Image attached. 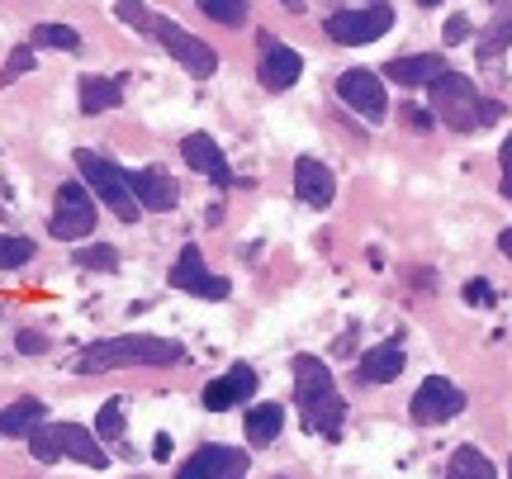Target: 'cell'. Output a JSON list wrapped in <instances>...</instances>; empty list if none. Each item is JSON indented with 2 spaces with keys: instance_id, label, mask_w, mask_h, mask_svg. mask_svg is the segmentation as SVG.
<instances>
[{
  "instance_id": "1",
  "label": "cell",
  "mask_w": 512,
  "mask_h": 479,
  "mask_svg": "<svg viewBox=\"0 0 512 479\" xmlns=\"http://www.w3.org/2000/svg\"><path fill=\"white\" fill-rule=\"evenodd\" d=\"M176 361H185L181 342L124 332V337H110V342L86 347L81 361H76V370H81V375H105V370H124V366H176Z\"/></svg>"
},
{
  "instance_id": "2",
  "label": "cell",
  "mask_w": 512,
  "mask_h": 479,
  "mask_svg": "<svg viewBox=\"0 0 512 479\" xmlns=\"http://www.w3.org/2000/svg\"><path fill=\"white\" fill-rule=\"evenodd\" d=\"M29 451H34V461H43V465L81 461V465H91V470H105V465H110V456L100 451V442L76 423H38L34 432H29Z\"/></svg>"
},
{
  "instance_id": "3",
  "label": "cell",
  "mask_w": 512,
  "mask_h": 479,
  "mask_svg": "<svg viewBox=\"0 0 512 479\" xmlns=\"http://www.w3.org/2000/svg\"><path fill=\"white\" fill-rule=\"evenodd\" d=\"M76 171H81V181L91 185L100 200L114 209V219L119 223H138V214H143V204H138V195H133V185H128V176L119 171V166L110 162V157H100V152H76Z\"/></svg>"
},
{
  "instance_id": "4",
  "label": "cell",
  "mask_w": 512,
  "mask_h": 479,
  "mask_svg": "<svg viewBox=\"0 0 512 479\" xmlns=\"http://www.w3.org/2000/svg\"><path fill=\"white\" fill-rule=\"evenodd\" d=\"M427 95H432V114H441L446 129H456V133L484 129V124H479V105H484V100L475 95V81H470V76L446 72L441 81L427 86Z\"/></svg>"
},
{
  "instance_id": "5",
  "label": "cell",
  "mask_w": 512,
  "mask_h": 479,
  "mask_svg": "<svg viewBox=\"0 0 512 479\" xmlns=\"http://www.w3.org/2000/svg\"><path fill=\"white\" fill-rule=\"evenodd\" d=\"M95 228V200H91V185H57V209H53V223H48V233L57 242H81L91 238Z\"/></svg>"
},
{
  "instance_id": "6",
  "label": "cell",
  "mask_w": 512,
  "mask_h": 479,
  "mask_svg": "<svg viewBox=\"0 0 512 479\" xmlns=\"http://www.w3.org/2000/svg\"><path fill=\"white\" fill-rule=\"evenodd\" d=\"M328 38L332 43H347V48H361V43H375L394 29V10L389 5H370V10H342V15H328Z\"/></svg>"
},
{
  "instance_id": "7",
  "label": "cell",
  "mask_w": 512,
  "mask_h": 479,
  "mask_svg": "<svg viewBox=\"0 0 512 479\" xmlns=\"http://www.w3.org/2000/svg\"><path fill=\"white\" fill-rule=\"evenodd\" d=\"M408 413H413V423H422V427L451 423V418H460V413H465V389L451 385L446 375H432V380L413 394Z\"/></svg>"
},
{
  "instance_id": "8",
  "label": "cell",
  "mask_w": 512,
  "mask_h": 479,
  "mask_svg": "<svg viewBox=\"0 0 512 479\" xmlns=\"http://www.w3.org/2000/svg\"><path fill=\"white\" fill-rule=\"evenodd\" d=\"M152 34H157V43H162L166 53L181 62L185 72H195V76H214V72H219V53H214L209 43H200L195 34H185L176 19H157V24H152Z\"/></svg>"
},
{
  "instance_id": "9",
  "label": "cell",
  "mask_w": 512,
  "mask_h": 479,
  "mask_svg": "<svg viewBox=\"0 0 512 479\" xmlns=\"http://www.w3.org/2000/svg\"><path fill=\"white\" fill-rule=\"evenodd\" d=\"M256 43H261V86L266 91H290L304 76V57L285 48V43H275V34H256Z\"/></svg>"
},
{
  "instance_id": "10",
  "label": "cell",
  "mask_w": 512,
  "mask_h": 479,
  "mask_svg": "<svg viewBox=\"0 0 512 479\" xmlns=\"http://www.w3.org/2000/svg\"><path fill=\"white\" fill-rule=\"evenodd\" d=\"M337 95H342L356 114H366L370 124L384 119V81L370 72V67H351V72L337 76Z\"/></svg>"
},
{
  "instance_id": "11",
  "label": "cell",
  "mask_w": 512,
  "mask_h": 479,
  "mask_svg": "<svg viewBox=\"0 0 512 479\" xmlns=\"http://www.w3.org/2000/svg\"><path fill=\"white\" fill-rule=\"evenodd\" d=\"M171 285L185 290V295H195V299H228V280L204 271V257H200L195 242L181 247V261H176V271H171Z\"/></svg>"
},
{
  "instance_id": "12",
  "label": "cell",
  "mask_w": 512,
  "mask_h": 479,
  "mask_svg": "<svg viewBox=\"0 0 512 479\" xmlns=\"http://www.w3.org/2000/svg\"><path fill=\"white\" fill-rule=\"evenodd\" d=\"M247 475V456L233 446H200L195 461H185L176 479H242Z\"/></svg>"
},
{
  "instance_id": "13",
  "label": "cell",
  "mask_w": 512,
  "mask_h": 479,
  "mask_svg": "<svg viewBox=\"0 0 512 479\" xmlns=\"http://www.w3.org/2000/svg\"><path fill=\"white\" fill-rule=\"evenodd\" d=\"M252 394H256V370L247 366V361H238V366H228L223 380H214V385L204 389V408H209V413H223V408L242 404V399H252Z\"/></svg>"
},
{
  "instance_id": "14",
  "label": "cell",
  "mask_w": 512,
  "mask_h": 479,
  "mask_svg": "<svg viewBox=\"0 0 512 479\" xmlns=\"http://www.w3.org/2000/svg\"><path fill=\"white\" fill-rule=\"evenodd\" d=\"M128 185H133V195H138V204H143V209L171 214V209L181 204V190H176V181H171L166 171H157V166H143V171H133V176H128Z\"/></svg>"
},
{
  "instance_id": "15",
  "label": "cell",
  "mask_w": 512,
  "mask_h": 479,
  "mask_svg": "<svg viewBox=\"0 0 512 479\" xmlns=\"http://www.w3.org/2000/svg\"><path fill=\"white\" fill-rule=\"evenodd\" d=\"M294 195L313 209H328L332 195H337V181H332V171L323 162H313V157H299L294 162Z\"/></svg>"
},
{
  "instance_id": "16",
  "label": "cell",
  "mask_w": 512,
  "mask_h": 479,
  "mask_svg": "<svg viewBox=\"0 0 512 479\" xmlns=\"http://www.w3.org/2000/svg\"><path fill=\"white\" fill-rule=\"evenodd\" d=\"M181 152H185V162L195 166L200 176H209L214 185H233V171H228V162H223L219 143H214L209 133H190V138L181 143Z\"/></svg>"
},
{
  "instance_id": "17",
  "label": "cell",
  "mask_w": 512,
  "mask_h": 479,
  "mask_svg": "<svg viewBox=\"0 0 512 479\" xmlns=\"http://www.w3.org/2000/svg\"><path fill=\"white\" fill-rule=\"evenodd\" d=\"M323 394H332L328 361H318V356H294V399H299V408H309L313 399H323Z\"/></svg>"
},
{
  "instance_id": "18",
  "label": "cell",
  "mask_w": 512,
  "mask_h": 479,
  "mask_svg": "<svg viewBox=\"0 0 512 479\" xmlns=\"http://www.w3.org/2000/svg\"><path fill=\"white\" fill-rule=\"evenodd\" d=\"M446 76V62L437 53H418V57H394L389 62V81H399V86H432Z\"/></svg>"
},
{
  "instance_id": "19",
  "label": "cell",
  "mask_w": 512,
  "mask_h": 479,
  "mask_svg": "<svg viewBox=\"0 0 512 479\" xmlns=\"http://www.w3.org/2000/svg\"><path fill=\"white\" fill-rule=\"evenodd\" d=\"M403 366H408L403 347H370L366 356H361L356 375H361L366 385H389V380H399V375H403Z\"/></svg>"
},
{
  "instance_id": "20",
  "label": "cell",
  "mask_w": 512,
  "mask_h": 479,
  "mask_svg": "<svg viewBox=\"0 0 512 479\" xmlns=\"http://www.w3.org/2000/svg\"><path fill=\"white\" fill-rule=\"evenodd\" d=\"M342 418H347V404H342V394L332 389L323 399H313L304 408V432H323V437H337L342 432Z\"/></svg>"
},
{
  "instance_id": "21",
  "label": "cell",
  "mask_w": 512,
  "mask_h": 479,
  "mask_svg": "<svg viewBox=\"0 0 512 479\" xmlns=\"http://www.w3.org/2000/svg\"><path fill=\"white\" fill-rule=\"evenodd\" d=\"M124 100V86L110 76H81V114H105Z\"/></svg>"
},
{
  "instance_id": "22",
  "label": "cell",
  "mask_w": 512,
  "mask_h": 479,
  "mask_svg": "<svg viewBox=\"0 0 512 479\" xmlns=\"http://www.w3.org/2000/svg\"><path fill=\"white\" fill-rule=\"evenodd\" d=\"M280 427H285V408L280 404H256L247 413V442L252 446H271L280 437Z\"/></svg>"
},
{
  "instance_id": "23",
  "label": "cell",
  "mask_w": 512,
  "mask_h": 479,
  "mask_svg": "<svg viewBox=\"0 0 512 479\" xmlns=\"http://www.w3.org/2000/svg\"><path fill=\"white\" fill-rule=\"evenodd\" d=\"M43 423V404L38 399H19V404L0 408V437H29Z\"/></svg>"
},
{
  "instance_id": "24",
  "label": "cell",
  "mask_w": 512,
  "mask_h": 479,
  "mask_svg": "<svg viewBox=\"0 0 512 479\" xmlns=\"http://www.w3.org/2000/svg\"><path fill=\"white\" fill-rule=\"evenodd\" d=\"M446 479H498V470H494V461H489L484 451L460 446L456 456H451V465H446Z\"/></svg>"
},
{
  "instance_id": "25",
  "label": "cell",
  "mask_w": 512,
  "mask_h": 479,
  "mask_svg": "<svg viewBox=\"0 0 512 479\" xmlns=\"http://www.w3.org/2000/svg\"><path fill=\"white\" fill-rule=\"evenodd\" d=\"M29 43L34 48H57V53H81V34L72 24H34Z\"/></svg>"
},
{
  "instance_id": "26",
  "label": "cell",
  "mask_w": 512,
  "mask_h": 479,
  "mask_svg": "<svg viewBox=\"0 0 512 479\" xmlns=\"http://www.w3.org/2000/svg\"><path fill=\"white\" fill-rule=\"evenodd\" d=\"M72 266H81V271H114L119 252H114L110 242H91V247H76L72 252Z\"/></svg>"
},
{
  "instance_id": "27",
  "label": "cell",
  "mask_w": 512,
  "mask_h": 479,
  "mask_svg": "<svg viewBox=\"0 0 512 479\" xmlns=\"http://www.w3.org/2000/svg\"><path fill=\"white\" fill-rule=\"evenodd\" d=\"M29 261H34V242L0 233V266H5V271H15V266H29Z\"/></svg>"
},
{
  "instance_id": "28",
  "label": "cell",
  "mask_w": 512,
  "mask_h": 479,
  "mask_svg": "<svg viewBox=\"0 0 512 479\" xmlns=\"http://www.w3.org/2000/svg\"><path fill=\"white\" fill-rule=\"evenodd\" d=\"M24 72H34V43H19L15 53H10V62L0 67V91H5L10 81H19Z\"/></svg>"
},
{
  "instance_id": "29",
  "label": "cell",
  "mask_w": 512,
  "mask_h": 479,
  "mask_svg": "<svg viewBox=\"0 0 512 479\" xmlns=\"http://www.w3.org/2000/svg\"><path fill=\"white\" fill-rule=\"evenodd\" d=\"M95 432H100L105 442H119V437H124V404H119V399H110V404L100 408V418H95Z\"/></svg>"
},
{
  "instance_id": "30",
  "label": "cell",
  "mask_w": 512,
  "mask_h": 479,
  "mask_svg": "<svg viewBox=\"0 0 512 479\" xmlns=\"http://www.w3.org/2000/svg\"><path fill=\"white\" fill-rule=\"evenodd\" d=\"M200 10L219 24H242L247 19V0H200Z\"/></svg>"
},
{
  "instance_id": "31",
  "label": "cell",
  "mask_w": 512,
  "mask_h": 479,
  "mask_svg": "<svg viewBox=\"0 0 512 479\" xmlns=\"http://www.w3.org/2000/svg\"><path fill=\"white\" fill-rule=\"evenodd\" d=\"M114 15L124 19V24H133V29H152V24H157V19L147 15L143 0H114Z\"/></svg>"
},
{
  "instance_id": "32",
  "label": "cell",
  "mask_w": 512,
  "mask_h": 479,
  "mask_svg": "<svg viewBox=\"0 0 512 479\" xmlns=\"http://www.w3.org/2000/svg\"><path fill=\"white\" fill-rule=\"evenodd\" d=\"M470 34H475V29H470V19H465V15H451V19H446V29H441V38H446L451 48H460Z\"/></svg>"
},
{
  "instance_id": "33",
  "label": "cell",
  "mask_w": 512,
  "mask_h": 479,
  "mask_svg": "<svg viewBox=\"0 0 512 479\" xmlns=\"http://www.w3.org/2000/svg\"><path fill=\"white\" fill-rule=\"evenodd\" d=\"M465 304H475V309L494 304V285H489V280H470V285H465Z\"/></svg>"
},
{
  "instance_id": "34",
  "label": "cell",
  "mask_w": 512,
  "mask_h": 479,
  "mask_svg": "<svg viewBox=\"0 0 512 479\" xmlns=\"http://www.w3.org/2000/svg\"><path fill=\"white\" fill-rule=\"evenodd\" d=\"M19 351H24V356H38V351H48L43 332H19Z\"/></svg>"
},
{
  "instance_id": "35",
  "label": "cell",
  "mask_w": 512,
  "mask_h": 479,
  "mask_svg": "<svg viewBox=\"0 0 512 479\" xmlns=\"http://www.w3.org/2000/svg\"><path fill=\"white\" fill-rule=\"evenodd\" d=\"M403 114H408V124H413V129H432V124H437V119H432V114L422 110V105H408Z\"/></svg>"
},
{
  "instance_id": "36",
  "label": "cell",
  "mask_w": 512,
  "mask_h": 479,
  "mask_svg": "<svg viewBox=\"0 0 512 479\" xmlns=\"http://www.w3.org/2000/svg\"><path fill=\"white\" fill-rule=\"evenodd\" d=\"M498 114H508V110H503L498 100H484V105H479V124H494Z\"/></svg>"
},
{
  "instance_id": "37",
  "label": "cell",
  "mask_w": 512,
  "mask_h": 479,
  "mask_svg": "<svg viewBox=\"0 0 512 479\" xmlns=\"http://www.w3.org/2000/svg\"><path fill=\"white\" fill-rule=\"evenodd\" d=\"M152 456H157V461H166V456H171V437H166V432H157V442H152Z\"/></svg>"
},
{
  "instance_id": "38",
  "label": "cell",
  "mask_w": 512,
  "mask_h": 479,
  "mask_svg": "<svg viewBox=\"0 0 512 479\" xmlns=\"http://www.w3.org/2000/svg\"><path fill=\"white\" fill-rule=\"evenodd\" d=\"M498 252H503V257H512V228H503V238H498Z\"/></svg>"
},
{
  "instance_id": "39",
  "label": "cell",
  "mask_w": 512,
  "mask_h": 479,
  "mask_svg": "<svg viewBox=\"0 0 512 479\" xmlns=\"http://www.w3.org/2000/svg\"><path fill=\"white\" fill-rule=\"evenodd\" d=\"M503 171H512V138L503 143Z\"/></svg>"
},
{
  "instance_id": "40",
  "label": "cell",
  "mask_w": 512,
  "mask_h": 479,
  "mask_svg": "<svg viewBox=\"0 0 512 479\" xmlns=\"http://www.w3.org/2000/svg\"><path fill=\"white\" fill-rule=\"evenodd\" d=\"M503 200H512V171H503Z\"/></svg>"
},
{
  "instance_id": "41",
  "label": "cell",
  "mask_w": 512,
  "mask_h": 479,
  "mask_svg": "<svg viewBox=\"0 0 512 479\" xmlns=\"http://www.w3.org/2000/svg\"><path fill=\"white\" fill-rule=\"evenodd\" d=\"M280 5H285V10H304V0H280Z\"/></svg>"
},
{
  "instance_id": "42",
  "label": "cell",
  "mask_w": 512,
  "mask_h": 479,
  "mask_svg": "<svg viewBox=\"0 0 512 479\" xmlns=\"http://www.w3.org/2000/svg\"><path fill=\"white\" fill-rule=\"evenodd\" d=\"M418 5H422V10H427V5H437V0H418Z\"/></svg>"
},
{
  "instance_id": "43",
  "label": "cell",
  "mask_w": 512,
  "mask_h": 479,
  "mask_svg": "<svg viewBox=\"0 0 512 479\" xmlns=\"http://www.w3.org/2000/svg\"><path fill=\"white\" fill-rule=\"evenodd\" d=\"M375 5H389V0H375Z\"/></svg>"
},
{
  "instance_id": "44",
  "label": "cell",
  "mask_w": 512,
  "mask_h": 479,
  "mask_svg": "<svg viewBox=\"0 0 512 479\" xmlns=\"http://www.w3.org/2000/svg\"><path fill=\"white\" fill-rule=\"evenodd\" d=\"M508 475H512V461H508Z\"/></svg>"
},
{
  "instance_id": "45",
  "label": "cell",
  "mask_w": 512,
  "mask_h": 479,
  "mask_svg": "<svg viewBox=\"0 0 512 479\" xmlns=\"http://www.w3.org/2000/svg\"><path fill=\"white\" fill-rule=\"evenodd\" d=\"M0 214H5V209H0Z\"/></svg>"
}]
</instances>
